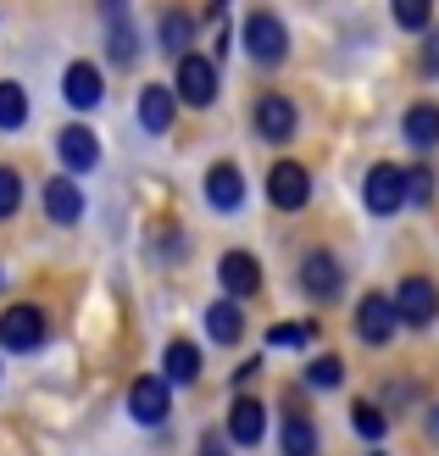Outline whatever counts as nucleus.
<instances>
[{
    "label": "nucleus",
    "mask_w": 439,
    "mask_h": 456,
    "mask_svg": "<svg viewBox=\"0 0 439 456\" xmlns=\"http://www.w3.org/2000/svg\"><path fill=\"white\" fill-rule=\"evenodd\" d=\"M56 156H61V167L67 173H95L101 167V140H95V128H84V123H67L56 134Z\"/></svg>",
    "instance_id": "13"
},
{
    "label": "nucleus",
    "mask_w": 439,
    "mask_h": 456,
    "mask_svg": "<svg viewBox=\"0 0 439 456\" xmlns=\"http://www.w3.org/2000/svg\"><path fill=\"white\" fill-rule=\"evenodd\" d=\"M295 284L312 295V301H334V295L345 289V262L334 256L329 245H312L306 256H300V273H295Z\"/></svg>",
    "instance_id": "6"
},
{
    "label": "nucleus",
    "mask_w": 439,
    "mask_h": 456,
    "mask_svg": "<svg viewBox=\"0 0 439 456\" xmlns=\"http://www.w3.org/2000/svg\"><path fill=\"white\" fill-rule=\"evenodd\" d=\"M389 12L406 34H428L434 28V0H389Z\"/></svg>",
    "instance_id": "26"
},
{
    "label": "nucleus",
    "mask_w": 439,
    "mask_h": 456,
    "mask_svg": "<svg viewBox=\"0 0 439 456\" xmlns=\"http://www.w3.org/2000/svg\"><path fill=\"white\" fill-rule=\"evenodd\" d=\"M217 89H223V78H217V61L212 56H200V51L178 56V67H173V95H178V106L206 111V106L217 101Z\"/></svg>",
    "instance_id": "3"
},
{
    "label": "nucleus",
    "mask_w": 439,
    "mask_h": 456,
    "mask_svg": "<svg viewBox=\"0 0 439 456\" xmlns=\"http://www.w3.org/2000/svg\"><path fill=\"white\" fill-rule=\"evenodd\" d=\"M156 45H161V56H190L195 51V17L190 12H178V6H167L161 12V22H156Z\"/></svg>",
    "instance_id": "17"
},
{
    "label": "nucleus",
    "mask_w": 439,
    "mask_h": 456,
    "mask_svg": "<svg viewBox=\"0 0 439 456\" xmlns=\"http://www.w3.org/2000/svg\"><path fill=\"white\" fill-rule=\"evenodd\" d=\"M206 334H212V346H240V339H245L240 301H212V306H206Z\"/></svg>",
    "instance_id": "21"
},
{
    "label": "nucleus",
    "mask_w": 439,
    "mask_h": 456,
    "mask_svg": "<svg viewBox=\"0 0 439 456\" xmlns=\"http://www.w3.org/2000/svg\"><path fill=\"white\" fill-rule=\"evenodd\" d=\"M161 379L167 384H195L200 379V346L195 339H167V351H161Z\"/></svg>",
    "instance_id": "20"
},
{
    "label": "nucleus",
    "mask_w": 439,
    "mask_h": 456,
    "mask_svg": "<svg viewBox=\"0 0 439 456\" xmlns=\"http://www.w3.org/2000/svg\"><path fill=\"white\" fill-rule=\"evenodd\" d=\"M206 207L223 212V217L245 207V173L234 162H212V167H206Z\"/></svg>",
    "instance_id": "16"
},
{
    "label": "nucleus",
    "mask_w": 439,
    "mask_h": 456,
    "mask_svg": "<svg viewBox=\"0 0 439 456\" xmlns=\"http://www.w3.org/2000/svg\"><path fill=\"white\" fill-rule=\"evenodd\" d=\"M128 418L145 423V428H161V423L173 418V384L161 379V373L134 379V384H128Z\"/></svg>",
    "instance_id": "8"
},
{
    "label": "nucleus",
    "mask_w": 439,
    "mask_h": 456,
    "mask_svg": "<svg viewBox=\"0 0 439 456\" xmlns=\"http://www.w3.org/2000/svg\"><path fill=\"white\" fill-rule=\"evenodd\" d=\"M101 12H106V22L111 17H128V0H101Z\"/></svg>",
    "instance_id": "33"
},
{
    "label": "nucleus",
    "mask_w": 439,
    "mask_h": 456,
    "mask_svg": "<svg viewBox=\"0 0 439 456\" xmlns=\"http://www.w3.org/2000/svg\"><path fill=\"white\" fill-rule=\"evenodd\" d=\"M401 140H406L411 151H434V145H439V106H434V101L406 106V118H401Z\"/></svg>",
    "instance_id": "19"
},
{
    "label": "nucleus",
    "mask_w": 439,
    "mask_h": 456,
    "mask_svg": "<svg viewBox=\"0 0 439 456\" xmlns=\"http://www.w3.org/2000/svg\"><path fill=\"white\" fill-rule=\"evenodd\" d=\"M395 312H401V323H406V329H428L434 317H439V284L423 279V273L401 279V289H395Z\"/></svg>",
    "instance_id": "9"
},
{
    "label": "nucleus",
    "mask_w": 439,
    "mask_h": 456,
    "mask_svg": "<svg viewBox=\"0 0 439 456\" xmlns=\"http://www.w3.org/2000/svg\"><path fill=\"white\" fill-rule=\"evenodd\" d=\"M217 284L228 301H250V295L262 289V262L250 256V250H223L217 256Z\"/></svg>",
    "instance_id": "10"
},
{
    "label": "nucleus",
    "mask_w": 439,
    "mask_h": 456,
    "mask_svg": "<svg viewBox=\"0 0 439 456\" xmlns=\"http://www.w3.org/2000/svg\"><path fill=\"white\" fill-rule=\"evenodd\" d=\"M200 456H228V451H223V435H217V428H206V435H200Z\"/></svg>",
    "instance_id": "32"
},
{
    "label": "nucleus",
    "mask_w": 439,
    "mask_h": 456,
    "mask_svg": "<svg viewBox=\"0 0 439 456\" xmlns=\"http://www.w3.org/2000/svg\"><path fill=\"white\" fill-rule=\"evenodd\" d=\"M362 207L373 212V217H395L406 207V167H395V162H373V167H367Z\"/></svg>",
    "instance_id": "4"
},
{
    "label": "nucleus",
    "mask_w": 439,
    "mask_h": 456,
    "mask_svg": "<svg viewBox=\"0 0 439 456\" xmlns=\"http://www.w3.org/2000/svg\"><path fill=\"white\" fill-rule=\"evenodd\" d=\"M418 67H423L428 78H439V34H428V45H423V61H418Z\"/></svg>",
    "instance_id": "31"
},
{
    "label": "nucleus",
    "mask_w": 439,
    "mask_h": 456,
    "mask_svg": "<svg viewBox=\"0 0 439 456\" xmlns=\"http://www.w3.org/2000/svg\"><path fill=\"white\" fill-rule=\"evenodd\" d=\"M351 428H356L367 445H378V440L389 435V406H384V401H356V406H351Z\"/></svg>",
    "instance_id": "25"
},
{
    "label": "nucleus",
    "mask_w": 439,
    "mask_h": 456,
    "mask_svg": "<svg viewBox=\"0 0 439 456\" xmlns=\"http://www.w3.org/2000/svg\"><path fill=\"white\" fill-rule=\"evenodd\" d=\"M106 56H111V67H134V61H140V34H134L128 17L106 22Z\"/></svg>",
    "instance_id": "24"
},
{
    "label": "nucleus",
    "mask_w": 439,
    "mask_h": 456,
    "mask_svg": "<svg viewBox=\"0 0 439 456\" xmlns=\"http://www.w3.org/2000/svg\"><path fill=\"white\" fill-rule=\"evenodd\" d=\"M45 339H51V317H45V306H34V301H12L6 312H0V351L34 356Z\"/></svg>",
    "instance_id": "2"
},
{
    "label": "nucleus",
    "mask_w": 439,
    "mask_h": 456,
    "mask_svg": "<svg viewBox=\"0 0 439 456\" xmlns=\"http://www.w3.org/2000/svg\"><path fill=\"white\" fill-rule=\"evenodd\" d=\"M22 212V173L17 167H0V223Z\"/></svg>",
    "instance_id": "29"
},
{
    "label": "nucleus",
    "mask_w": 439,
    "mask_h": 456,
    "mask_svg": "<svg viewBox=\"0 0 439 456\" xmlns=\"http://www.w3.org/2000/svg\"><path fill=\"white\" fill-rule=\"evenodd\" d=\"M250 128H256V140H267V145H289L295 128H300V111H295L289 95L267 89V95H256V106H250Z\"/></svg>",
    "instance_id": "5"
},
{
    "label": "nucleus",
    "mask_w": 439,
    "mask_h": 456,
    "mask_svg": "<svg viewBox=\"0 0 439 456\" xmlns=\"http://www.w3.org/2000/svg\"><path fill=\"white\" fill-rule=\"evenodd\" d=\"M39 200H45V217H51L56 228H78L84 223V190H78L73 173H56Z\"/></svg>",
    "instance_id": "15"
},
{
    "label": "nucleus",
    "mask_w": 439,
    "mask_h": 456,
    "mask_svg": "<svg viewBox=\"0 0 439 456\" xmlns=\"http://www.w3.org/2000/svg\"><path fill=\"white\" fill-rule=\"evenodd\" d=\"M173 118H178V95H173L167 84H145L140 89V128L145 134H167Z\"/></svg>",
    "instance_id": "18"
},
{
    "label": "nucleus",
    "mask_w": 439,
    "mask_h": 456,
    "mask_svg": "<svg viewBox=\"0 0 439 456\" xmlns=\"http://www.w3.org/2000/svg\"><path fill=\"white\" fill-rule=\"evenodd\" d=\"M28 128V89L17 78H0V134H22Z\"/></svg>",
    "instance_id": "23"
},
{
    "label": "nucleus",
    "mask_w": 439,
    "mask_h": 456,
    "mask_svg": "<svg viewBox=\"0 0 439 456\" xmlns=\"http://www.w3.org/2000/svg\"><path fill=\"white\" fill-rule=\"evenodd\" d=\"M395 329H401L395 295H389V289H367L362 301H356V334H362V346H389Z\"/></svg>",
    "instance_id": "7"
},
{
    "label": "nucleus",
    "mask_w": 439,
    "mask_h": 456,
    "mask_svg": "<svg viewBox=\"0 0 439 456\" xmlns=\"http://www.w3.org/2000/svg\"><path fill=\"white\" fill-rule=\"evenodd\" d=\"M317 339V323H279L267 334V346H312Z\"/></svg>",
    "instance_id": "30"
},
{
    "label": "nucleus",
    "mask_w": 439,
    "mask_h": 456,
    "mask_svg": "<svg viewBox=\"0 0 439 456\" xmlns=\"http://www.w3.org/2000/svg\"><path fill=\"white\" fill-rule=\"evenodd\" d=\"M373 456H384V451H373Z\"/></svg>",
    "instance_id": "35"
},
{
    "label": "nucleus",
    "mask_w": 439,
    "mask_h": 456,
    "mask_svg": "<svg viewBox=\"0 0 439 456\" xmlns=\"http://www.w3.org/2000/svg\"><path fill=\"white\" fill-rule=\"evenodd\" d=\"M240 45H245V56L256 61V67H284L289 61V28H284V17L267 12V6H256V12L245 17Z\"/></svg>",
    "instance_id": "1"
},
{
    "label": "nucleus",
    "mask_w": 439,
    "mask_h": 456,
    "mask_svg": "<svg viewBox=\"0 0 439 456\" xmlns=\"http://www.w3.org/2000/svg\"><path fill=\"white\" fill-rule=\"evenodd\" d=\"M223 435L234 445H245V451H256L267 440V406L256 395H234V401H228V428H223Z\"/></svg>",
    "instance_id": "11"
},
{
    "label": "nucleus",
    "mask_w": 439,
    "mask_h": 456,
    "mask_svg": "<svg viewBox=\"0 0 439 456\" xmlns=\"http://www.w3.org/2000/svg\"><path fill=\"white\" fill-rule=\"evenodd\" d=\"M428 435H434V440H439V412H428Z\"/></svg>",
    "instance_id": "34"
},
{
    "label": "nucleus",
    "mask_w": 439,
    "mask_h": 456,
    "mask_svg": "<svg viewBox=\"0 0 439 456\" xmlns=\"http://www.w3.org/2000/svg\"><path fill=\"white\" fill-rule=\"evenodd\" d=\"M434 195H439L434 167H406V200L411 207H434Z\"/></svg>",
    "instance_id": "28"
},
{
    "label": "nucleus",
    "mask_w": 439,
    "mask_h": 456,
    "mask_svg": "<svg viewBox=\"0 0 439 456\" xmlns=\"http://www.w3.org/2000/svg\"><path fill=\"white\" fill-rule=\"evenodd\" d=\"M61 101L73 106V111H95V106L106 101L101 67H95V61H67V73H61Z\"/></svg>",
    "instance_id": "12"
},
{
    "label": "nucleus",
    "mask_w": 439,
    "mask_h": 456,
    "mask_svg": "<svg viewBox=\"0 0 439 456\" xmlns=\"http://www.w3.org/2000/svg\"><path fill=\"white\" fill-rule=\"evenodd\" d=\"M279 451H284V456H317V423L300 412V406H289V412H284Z\"/></svg>",
    "instance_id": "22"
},
{
    "label": "nucleus",
    "mask_w": 439,
    "mask_h": 456,
    "mask_svg": "<svg viewBox=\"0 0 439 456\" xmlns=\"http://www.w3.org/2000/svg\"><path fill=\"white\" fill-rule=\"evenodd\" d=\"M345 384V356H312L306 362V390H339Z\"/></svg>",
    "instance_id": "27"
},
{
    "label": "nucleus",
    "mask_w": 439,
    "mask_h": 456,
    "mask_svg": "<svg viewBox=\"0 0 439 456\" xmlns=\"http://www.w3.org/2000/svg\"><path fill=\"white\" fill-rule=\"evenodd\" d=\"M267 200L279 212H300L312 200V173L300 167V162H279V167L267 173Z\"/></svg>",
    "instance_id": "14"
}]
</instances>
